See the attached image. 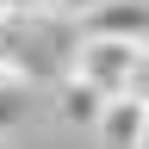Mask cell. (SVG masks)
<instances>
[{
  "instance_id": "9c48e42d",
  "label": "cell",
  "mask_w": 149,
  "mask_h": 149,
  "mask_svg": "<svg viewBox=\"0 0 149 149\" xmlns=\"http://www.w3.org/2000/svg\"><path fill=\"white\" fill-rule=\"evenodd\" d=\"M137 149H149V130H143V143H137Z\"/></svg>"
},
{
  "instance_id": "3957f363",
  "label": "cell",
  "mask_w": 149,
  "mask_h": 149,
  "mask_svg": "<svg viewBox=\"0 0 149 149\" xmlns=\"http://www.w3.org/2000/svg\"><path fill=\"white\" fill-rule=\"evenodd\" d=\"M106 100L112 93L106 87H93V81H81V74H68V81H56V106H62V118L68 124H100V112H106Z\"/></svg>"
},
{
  "instance_id": "ba28073f",
  "label": "cell",
  "mask_w": 149,
  "mask_h": 149,
  "mask_svg": "<svg viewBox=\"0 0 149 149\" xmlns=\"http://www.w3.org/2000/svg\"><path fill=\"white\" fill-rule=\"evenodd\" d=\"M13 74H19V62H13L6 50H0V81H13Z\"/></svg>"
},
{
  "instance_id": "52a82bcc",
  "label": "cell",
  "mask_w": 149,
  "mask_h": 149,
  "mask_svg": "<svg viewBox=\"0 0 149 149\" xmlns=\"http://www.w3.org/2000/svg\"><path fill=\"white\" fill-rule=\"evenodd\" d=\"M31 6H44V0H0V13H6V19H19V13H31Z\"/></svg>"
},
{
  "instance_id": "7a4b0ae2",
  "label": "cell",
  "mask_w": 149,
  "mask_h": 149,
  "mask_svg": "<svg viewBox=\"0 0 149 149\" xmlns=\"http://www.w3.org/2000/svg\"><path fill=\"white\" fill-rule=\"evenodd\" d=\"M143 130H149V106L130 100V93H112L106 112H100V124H93V137H100L106 149H137Z\"/></svg>"
},
{
  "instance_id": "30bf717a",
  "label": "cell",
  "mask_w": 149,
  "mask_h": 149,
  "mask_svg": "<svg viewBox=\"0 0 149 149\" xmlns=\"http://www.w3.org/2000/svg\"><path fill=\"white\" fill-rule=\"evenodd\" d=\"M0 25H6V13H0Z\"/></svg>"
},
{
  "instance_id": "8992f818",
  "label": "cell",
  "mask_w": 149,
  "mask_h": 149,
  "mask_svg": "<svg viewBox=\"0 0 149 149\" xmlns=\"http://www.w3.org/2000/svg\"><path fill=\"white\" fill-rule=\"evenodd\" d=\"M118 93H130V100H143V106H149V50L137 56V68H130V81H124Z\"/></svg>"
},
{
  "instance_id": "6da1fadb",
  "label": "cell",
  "mask_w": 149,
  "mask_h": 149,
  "mask_svg": "<svg viewBox=\"0 0 149 149\" xmlns=\"http://www.w3.org/2000/svg\"><path fill=\"white\" fill-rule=\"evenodd\" d=\"M149 50V37H124V31H81V44H74V62L68 74H81V81L118 93L130 81V68H137V56Z\"/></svg>"
},
{
  "instance_id": "5b68a950",
  "label": "cell",
  "mask_w": 149,
  "mask_h": 149,
  "mask_svg": "<svg viewBox=\"0 0 149 149\" xmlns=\"http://www.w3.org/2000/svg\"><path fill=\"white\" fill-rule=\"evenodd\" d=\"M106 0H44V13H56V19H93Z\"/></svg>"
},
{
  "instance_id": "277c9868",
  "label": "cell",
  "mask_w": 149,
  "mask_h": 149,
  "mask_svg": "<svg viewBox=\"0 0 149 149\" xmlns=\"http://www.w3.org/2000/svg\"><path fill=\"white\" fill-rule=\"evenodd\" d=\"M19 112H25V87H19V74H13V81H0V130L19 124Z\"/></svg>"
}]
</instances>
